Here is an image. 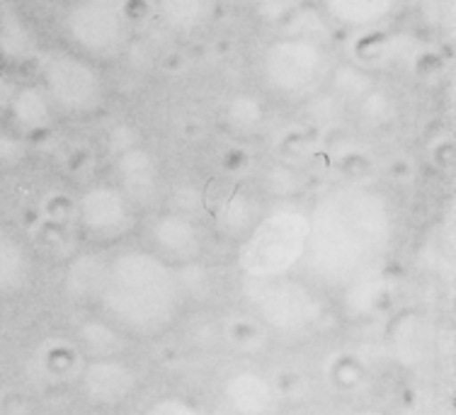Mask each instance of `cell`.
Segmentation results:
<instances>
[{"mask_svg":"<svg viewBox=\"0 0 456 415\" xmlns=\"http://www.w3.org/2000/svg\"><path fill=\"white\" fill-rule=\"evenodd\" d=\"M308 239V209L280 202L265 209L253 229L238 240L236 263L246 280H277L301 267Z\"/></svg>","mask_w":456,"mask_h":415,"instance_id":"cell-3","label":"cell"},{"mask_svg":"<svg viewBox=\"0 0 456 415\" xmlns=\"http://www.w3.org/2000/svg\"><path fill=\"white\" fill-rule=\"evenodd\" d=\"M59 115L46 98V93L39 88L37 80H18V85L12 90V98L5 110L3 124H8L10 129L27 136L29 142L37 136H45L56 126Z\"/></svg>","mask_w":456,"mask_h":415,"instance_id":"cell-12","label":"cell"},{"mask_svg":"<svg viewBox=\"0 0 456 415\" xmlns=\"http://www.w3.org/2000/svg\"><path fill=\"white\" fill-rule=\"evenodd\" d=\"M139 387V374L119 357H95L80 374V389L90 403L119 406Z\"/></svg>","mask_w":456,"mask_h":415,"instance_id":"cell-11","label":"cell"},{"mask_svg":"<svg viewBox=\"0 0 456 415\" xmlns=\"http://www.w3.org/2000/svg\"><path fill=\"white\" fill-rule=\"evenodd\" d=\"M246 299L277 333H301L318 321L316 287L291 274L277 280H246Z\"/></svg>","mask_w":456,"mask_h":415,"instance_id":"cell-7","label":"cell"},{"mask_svg":"<svg viewBox=\"0 0 456 415\" xmlns=\"http://www.w3.org/2000/svg\"><path fill=\"white\" fill-rule=\"evenodd\" d=\"M141 415H207L194 401L184 396H160L143 408Z\"/></svg>","mask_w":456,"mask_h":415,"instance_id":"cell-24","label":"cell"},{"mask_svg":"<svg viewBox=\"0 0 456 415\" xmlns=\"http://www.w3.org/2000/svg\"><path fill=\"white\" fill-rule=\"evenodd\" d=\"M224 401L233 415H277L280 398L273 381L255 370H238L224 381Z\"/></svg>","mask_w":456,"mask_h":415,"instance_id":"cell-14","label":"cell"},{"mask_svg":"<svg viewBox=\"0 0 456 415\" xmlns=\"http://www.w3.org/2000/svg\"><path fill=\"white\" fill-rule=\"evenodd\" d=\"M107 256L102 253H83L76 260H70L66 270V289L69 297L76 301H97L102 280H105Z\"/></svg>","mask_w":456,"mask_h":415,"instance_id":"cell-19","label":"cell"},{"mask_svg":"<svg viewBox=\"0 0 456 415\" xmlns=\"http://www.w3.org/2000/svg\"><path fill=\"white\" fill-rule=\"evenodd\" d=\"M32 142L10 129L8 124H0V170H12L22 166L29 156Z\"/></svg>","mask_w":456,"mask_h":415,"instance_id":"cell-22","label":"cell"},{"mask_svg":"<svg viewBox=\"0 0 456 415\" xmlns=\"http://www.w3.org/2000/svg\"><path fill=\"white\" fill-rule=\"evenodd\" d=\"M0 3H3V0H0Z\"/></svg>","mask_w":456,"mask_h":415,"instance_id":"cell-29","label":"cell"},{"mask_svg":"<svg viewBox=\"0 0 456 415\" xmlns=\"http://www.w3.org/2000/svg\"><path fill=\"white\" fill-rule=\"evenodd\" d=\"M281 3H311V0H281Z\"/></svg>","mask_w":456,"mask_h":415,"instance_id":"cell-28","label":"cell"},{"mask_svg":"<svg viewBox=\"0 0 456 415\" xmlns=\"http://www.w3.org/2000/svg\"><path fill=\"white\" fill-rule=\"evenodd\" d=\"M422 8H425V15L432 22H444V25H452V18H454V0H422Z\"/></svg>","mask_w":456,"mask_h":415,"instance_id":"cell-25","label":"cell"},{"mask_svg":"<svg viewBox=\"0 0 456 415\" xmlns=\"http://www.w3.org/2000/svg\"><path fill=\"white\" fill-rule=\"evenodd\" d=\"M394 239V202L381 187L362 180L328 187L308 209L304 280L352 297L377 282Z\"/></svg>","mask_w":456,"mask_h":415,"instance_id":"cell-1","label":"cell"},{"mask_svg":"<svg viewBox=\"0 0 456 415\" xmlns=\"http://www.w3.org/2000/svg\"><path fill=\"white\" fill-rule=\"evenodd\" d=\"M114 185L132 199L136 209H146L160 199V166L146 146H122L112 163Z\"/></svg>","mask_w":456,"mask_h":415,"instance_id":"cell-10","label":"cell"},{"mask_svg":"<svg viewBox=\"0 0 456 415\" xmlns=\"http://www.w3.org/2000/svg\"><path fill=\"white\" fill-rule=\"evenodd\" d=\"M35 282V256L15 231H0V299H15Z\"/></svg>","mask_w":456,"mask_h":415,"instance_id":"cell-15","label":"cell"},{"mask_svg":"<svg viewBox=\"0 0 456 415\" xmlns=\"http://www.w3.org/2000/svg\"><path fill=\"white\" fill-rule=\"evenodd\" d=\"M265 207L260 195L250 190V187H233L214 207V226L221 236L231 240H240L248 231L253 229L257 219L263 216Z\"/></svg>","mask_w":456,"mask_h":415,"instance_id":"cell-16","label":"cell"},{"mask_svg":"<svg viewBox=\"0 0 456 415\" xmlns=\"http://www.w3.org/2000/svg\"><path fill=\"white\" fill-rule=\"evenodd\" d=\"M35 80L45 90L59 119H90L107 105V85L102 66L90 61L69 46H46L35 59Z\"/></svg>","mask_w":456,"mask_h":415,"instance_id":"cell-5","label":"cell"},{"mask_svg":"<svg viewBox=\"0 0 456 415\" xmlns=\"http://www.w3.org/2000/svg\"><path fill=\"white\" fill-rule=\"evenodd\" d=\"M76 226L93 246H117L139 226V209L112 180H97L80 190Z\"/></svg>","mask_w":456,"mask_h":415,"instance_id":"cell-8","label":"cell"},{"mask_svg":"<svg viewBox=\"0 0 456 415\" xmlns=\"http://www.w3.org/2000/svg\"><path fill=\"white\" fill-rule=\"evenodd\" d=\"M15 85H18V78L12 76V71L5 69V66H0V122L5 117V110H8Z\"/></svg>","mask_w":456,"mask_h":415,"instance_id":"cell-26","label":"cell"},{"mask_svg":"<svg viewBox=\"0 0 456 415\" xmlns=\"http://www.w3.org/2000/svg\"><path fill=\"white\" fill-rule=\"evenodd\" d=\"M354 107H357V115H360L362 122L367 124H384L391 119V115H394V100H391L388 93L379 90L377 85L371 90H367V93L354 102Z\"/></svg>","mask_w":456,"mask_h":415,"instance_id":"cell-23","label":"cell"},{"mask_svg":"<svg viewBox=\"0 0 456 415\" xmlns=\"http://www.w3.org/2000/svg\"><path fill=\"white\" fill-rule=\"evenodd\" d=\"M39 42L27 18L8 3H0V66L35 63Z\"/></svg>","mask_w":456,"mask_h":415,"instance_id":"cell-17","label":"cell"},{"mask_svg":"<svg viewBox=\"0 0 456 415\" xmlns=\"http://www.w3.org/2000/svg\"><path fill=\"white\" fill-rule=\"evenodd\" d=\"M335 59L321 37L281 32L263 46L257 56V76L263 88L287 102L316 98L328 85Z\"/></svg>","mask_w":456,"mask_h":415,"instance_id":"cell-4","label":"cell"},{"mask_svg":"<svg viewBox=\"0 0 456 415\" xmlns=\"http://www.w3.org/2000/svg\"><path fill=\"white\" fill-rule=\"evenodd\" d=\"M149 250L163 257L167 265L187 267L202 263L207 239L194 219V214L177 212V209H163L149 224Z\"/></svg>","mask_w":456,"mask_h":415,"instance_id":"cell-9","label":"cell"},{"mask_svg":"<svg viewBox=\"0 0 456 415\" xmlns=\"http://www.w3.org/2000/svg\"><path fill=\"white\" fill-rule=\"evenodd\" d=\"M325 88L333 90V95L338 100L357 102L367 90L374 88V80H371L369 73H364L362 69H357V66H352V63H342V66L335 63Z\"/></svg>","mask_w":456,"mask_h":415,"instance_id":"cell-21","label":"cell"},{"mask_svg":"<svg viewBox=\"0 0 456 415\" xmlns=\"http://www.w3.org/2000/svg\"><path fill=\"white\" fill-rule=\"evenodd\" d=\"M352 415H387V413H381V411H377V408H362V411H354Z\"/></svg>","mask_w":456,"mask_h":415,"instance_id":"cell-27","label":"cell"},{"mask_svg":"<svg viewBox=\"0 0 456 415\" xmlns=\"http://www.w3.org/2000/svg\"><path fill=\"white\" fill-rule=\"evenodd\" d=\"M183 274L149 248H122L107 256L97 306L122 333L151 340L167 333L183 316Z\"/></svg>","mask_w":456,"mask_h":415,"instance_id":"cell-2","label":"cell"},{"mask_svg":"<svg viewBox=\"0 0 456 415\" xmlns=\"http://www.w3.org/2000/svg\"><path fill=\"white\" fill-rule=\"evenodd\" d=\"M405 3L408 0H318V8L330 25L350 32H367L391 22Z\"/></svg>","mask_w":456,"mask_h":415,"instance_id":"cell-13","label":"cell"},{"mask_svg":"<svg viewBox=\"0 0 456 415\" xmlns=\"http://www.w3.org/2000/svg\"><path fill=\"white\" fill-rule=\"evenodd\" d=\"M59 27L70 52L100 66L117 61L134 39V0H69Z\"/></svg>","mask_w":456,"mask_h":415,"instance_id":"cell-6","label":"cell"},{"mask_svg":"<svg viewBox=\"0 0 456 415\" xmlns=\"http://www.w3.org/2000/svg\"><path fill=\"white\" fill-rule=\"evenodd\" d=\"M228 126L238 134H253L265 124L267 107L265 100L257 93H236L224 107Z\"/></svg>","mask_w":456,"mask_h":415,"instance_id":"cell-20","label":"cell"},{"mask_svg":"<svg viewBox=\"0 0 456 415\" xmlns=\"http://www.w3.org/2000/svg\"><path fill=\"white\" fill-rule=\"evenodd\" d=\"M160 27L175 37H192L216 15V0H153Z\"/></svg>","mask_w":456,"mask_h":415,"instance_id":"cell-18","label":"cell"}]
</instances>
